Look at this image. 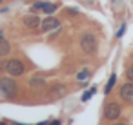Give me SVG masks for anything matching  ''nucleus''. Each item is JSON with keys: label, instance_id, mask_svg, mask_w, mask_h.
<instances>
[{"label": "nucleus", "instance_id": "1", "mask_svg": "<svg viewBox=\"0 0 133 125\" xmlns=\"http://www.w3.org/2000/svg\"><path fill=\"white\" fill-rule=\"evenodd\" d=\"M0 94L6 98H13L17 94V83L13 78H0Z\"/></svg>", "mask_w": 133, "mask_h": 125}, {"label": "nucleus", "instance_id": "2", "mask_svg": "<svg viewBox=\"0 0 133 125\" xmlns=\"http://www.w3.org/2000/svg\"><path fill=\"white\" fill-rule=\"evenodd\" d=\"M80 47H82V51H84L86 54H93V53L97 51V38H95L91 33L82 35V38H80Z\"/></svg>", "mask_w": 133, "mask_h": 125}, {"label": "nucleus", "instance_id": "3", "mask_svg": "<svg viewBox=\"0 0 133 125\" xmlns=\"http://www.w3.org/2000/svg\"><path fill=\"white\" fill-rule=\"evenodd\" d=\"M6 73L9 76H20V74H24V64L20 60H8Z\"/></svg>", "mask_w": 133, "mask_h": 125}, {"label": "nucleus", "instance_id": "4", "mask_svg": "<svg viewBox=\"0 0 133 125\" xmlns=\"http://www.w3.org/2000/svg\"><path fill=\"white\" fill-rule=\"evenodd\" d=\"M60 27V22L57 20V18H53V17H46L42 22H40V29L44 31V33H49V31H53V29H58Z\"/></svg>", "mask_w": 133, "mask_h": 125}, {"label": "nucleus", "instance_id": "5", "mask_svg": "<svg viewBox=\"0 0 133 125\" xmlns=\"http://www.w3.org/2000/svg\"><path fill=\"white\" fill-rule=\"evenodd\" d=\"M104 116H106V120H117L120 116V105L118 103H108L106 111H104Z\"/></svg>", "mask_w": 133, "mask_h": 125}, {"label": "nucleus", "instance_id": "6", "mask_svg": "<svg viewBox=\"0 0 133 125\" xmlns=\"http://www.w3.org/2000/svg\"><path fill=\"white\" fill-rule=\"evenodd\" d=\"M120 98L122 100H133V82H128L120 87Z\"/></svg>", "mask_w": 133, "mask_h": 125}, {"label": "nucleus", "instance_id": "7", "mask_svg": "<svg viewBox=\"0 0 133 125\" xmlns=\"http://www.w3.org/2000/svg\"><path fill=\"white\" fill-rule=\"evenodd\" d=\"M24 24H26L29 29H37V27H40V18L35 17V15H28V17L24 18Z\"/></svg>", "mask_w": 133, "mask_h": 125}, {"label": "nucleus", "instance_id": "8", "mask_svg": "<svg viewBox=\"0 0 133 125\" xmlns=\"http://www.w3.org/2000/svg\"><path fill=\"white\" fill-rule=\"evenodd\" d=\"M64 94H66V87L64 85H53L51 87V92H49L51 98H58V96H64Z\"/></svg>", "mask_w": 133, "mask_h": 125}, {"label": "nucleus", "instance_id": "9", "mask_svg": "<svg viewBox=\"0 0 133 125\" xmlns=\"http://www.w3.org/2000/svg\"><path fill=\"white\" fill-rule=\"evenodd\" d=\"M9 42L6 40V38H2V33H0V56H6L8 53H9Z\"/></svg>", "mask_w": 133, "mask_h": 125}, {"label": "nucleus", "instance_id": "10", "mask_svg": "<svg viewBox=\"0 0 133 125\" xmlns=\"http://www.w3.org/2000/svg\"><path fill=\"white\" fill-rule=\"evenodd\" d=\"M42 11H44L46 15H51V13H55V11H57V4H48V2H44Z\"/></svg>", "mask_w": 133, "mask_h": 125}, {"label": "nucleus", "instance_id": "11", "mask_svg": "<svg viewBox=\"0 0 133 125\" xmlns=\"http://www.w3.org/2000/svg\"><path fill=\"white\" fill-rule=\"evenodd\" d=\"M115 82H117V76H115V74H111V76H109V80H108V83H106V89H104V92H106V94H109V92H111V89H113Z\"/></svg>", "mask_w": 133, "mask_h": 125}, {"label": "nucleus", "instance_id": "12", "mask_svg": "<svg viewBox=\"0 0 133 125\" xmlns=\"http://www.w3.org/2000/svg\"><path fill=\"white\" fill-rule=\"evenodd\" d=\"M44 78H31V82H29V85L31 87H35V89H40V87H44Z\"/></svg>", "mask_w": 133, "mask_h": 125}, {"label": "nucleus", "instance_id": "13", "mask_svg": "<svg viewBox=\"0 0 133 125\" xmlns=\"http://www.w3.org/2000/svg\"><path fill=\"white\" fill-rule=\"evenodd\" d=\"M77 78H78L80 82H84V80H88V78H89V71H88V69H82V71H80V73L77 74Z\"/></svg>", "mask_w": 133, "mask_h": 125}, {"label": "nucleus", "instance_id": "14", "mask_svg": "<svg viewBox=\"0 0 133 125\" xmlns=\"http://www.w3.org/2000/svg\"><path fill=\"white\" fill-rule=\"evenodd\" d=\"M93 92H95V87H93L89 92H84V94H82V101H88V100L91 98V94H93Z\"/></svg>", "mask_w": 133, "mask_h": 125}, {"label": "nucleus", "instance_id": "15", "mask_svg": "<svg viewBox=\"0 0 133 125\" xmlns=\"http://www.w3.org/2000/svg\"><path fill=\"white\" fill-rule=\"evenodd\" d=\"M128 80H129V82H133V64H131V67L128 69Z\"/></svg>", "mask_w": 133, "mask_h": 125}, {"label": "nucleus", "instance_id": "16", "mask_svg": "<svg viewBox=\"0 0 133 125\" xmlns=\"http://www.w3.org/2000/svg\"><path fill=\"white\" fill-rule=\"evenodd\" d=\"M124 29H126V27H124V26H122V27H120V29H118V33H117V36H122V35H124Z\"/></svg>", "mask_w": 133, "mask_h": 125}, {"label": "nucleus", "instance_id": "17", "mask_svg": "<svg viewBox=\"0 0 133 125\" xmlns=\"http://www.w3.org/2000/svg\"><path fill=\"white\" fill-rule=\"evenodd\" d=\"M48 125H60V121H58V120H53V121H49Z\"/></svg>", "mask_w": 133, "mask_h": 125}, {"label": "nucleus", "instance_id": "18", "mask_svg": "<svg viewBox=\"0 0 133 125\" xmlns=\"http://www.w3.org/2000/svg\"><path fill=\"white\" fill-rule=\"evenodd\" d=\"M11 125H24V123H17V121H13V123H11Z\"/></svg>", "mask_w": 133, "mask_h": 125}, {"label": "nucleus", "instance_id": "19", "mask_svg": "<svg viewBox=\"0 0 133 125\" xmlns=\"http://www.w3.org/2000/svg\"><path fill=\"white\" fill-rule=\"evenodd\" d=\"M115 125H126V123H115Z\"/></svg>", "mask_w": 133, "mask_h": 125}, {"label": "nucleus", "instance_id": "20", "mask_svg": "<svg viewBox=\"0 0 133 125\" xmlns=\"http://www.w3.org/2000/svg\"><path fill=\"white\" fill-rule=\"evenodd\" d=\"M38 125H48V123H38Z\"/></svg>", "mask_w": 133, "mask_h": 125}, {"label": "nucleus", "instance_id": "21", "mask_svg": "<svg viewBox=\"0 0 133 125\" xmlns=\"http://www.w3.org/2000/svg\"><path fill=\"white\" fill-rule=\"evenodd\" d=\"M0 125H6V123H4V121H2V123H0Z\"/></svg>", "mask_w": 133, "mask_h": 125}, {"label": "nucleus", "instance_id": "22", "mask_svg": "<svg viewBox=\"0 0 133 125\" xmlns=\"http://www.w3.org/2000/svg\"><path fill=\"white\" fill-rule=\"evenodd\" d=\"M0 4H2V0H0Z\"/></svg>", "mask_w": 133, "mask_h": 125}]
</instances>
